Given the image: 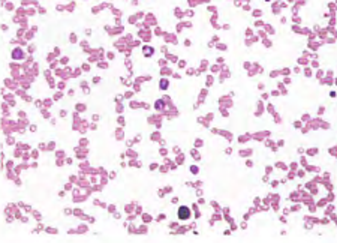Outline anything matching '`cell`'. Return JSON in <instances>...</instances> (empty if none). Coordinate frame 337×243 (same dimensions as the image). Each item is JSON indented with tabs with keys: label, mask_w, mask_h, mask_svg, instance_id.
<instances>
[{
	"label": "cell",
	"mask_w": 337,
	"mask_h": 243,
	"mask_svg": "<svg viewBox=\"0 0 337 243\" xmlns=\"http://www.w3.org/2000/svg\"><path fill=\"white\" fill-rule=\"evenodd\" d=\"M178 216H180V219H187L190 216V210L187 207H180L178 209Z\"/></svg>",
	"instance_id": "1"
},
{
	"label": "cell",
	"mask_w": 337,
	"mask_h": 243,
	"mask_svg": "<svg viewBox=\"0 0 337 243\" xmlns=\"http://www.w3.org/2000/svg\"><path fill=\"white\" fill-rule=\"evenodd\" d=\"M12 57H14V60H20V59H23V57H24V53H23V50H21V48H14V51H12Z\"/></svg>",
	"instance_id": "2"
},
{
	"label": "cell",
	"mask_w": 337,
	"mask_h": 243,
	"mask_svg": "<svg viewBox=\"0 0 337 243\" xmlns=\"http://www.w3.org/2000/svg\"><path fill=\"white\" fill-rule=\"evenodd\" d=\"M160 89H162V90L168 89V81H166V80H162V81H160Z\"/></svg>",
	"instance_id": "3"
},
{
	"label": "cell",
	"mask_w": 337,
	"mask_h": 243,
	"mask_svg": "<svg viewBox=\"0 0 337 243\" xmlns=\"http://www.w3.org/2000/svg\"><path fill=\"white\" fill-rule=\"evenodd\" d=\"M151 53H153V51H151V48H150V47H148V50H147V51H145V50H144V54H147V56H150Z\"/></svg>",
	"instance_id": "4"
}]
</instances>
